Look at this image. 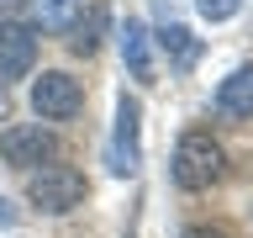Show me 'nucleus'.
Masks as SVG:
<instances>
[{
	"label": "nucleus",
	"mask_w": 253,
	"mask_h": 238,
	"mask_svg": "<svg viewBox=\"0 0 253 238\" xmlns=\"http://www.w3.org/2000/svg\"><path fill=\"white\" fill-rule=\"evenodd\" d=\"M158 48L169 53L174 69H190V63L201 59V43H195V37H190V27H179V21H164V27H158Z\"/></svg>",
	"instance_id": "11"
},
{
	"label": "nucleus",
	"mask_w": 253,
	"mask_h": 238,
	"mask_svg": "<svg viewBox=\"0 0 253 238\" xmlns=\"http://www.w3.org/2000/svg\"><path fill=\"white\" fill-rule=\"evenodd\" d=\"M185 238H227V233H221V228H206V222H201V228H185Z\"/></svg>",
	"instance_id": "13"
},
{
	"label": "nucleus",
	"mask_w": 253,
	"mask_h": 238,
	"mask_svg": "<svg viewBox=\"0 0 253 238\" xmlns=\"http://www.w3.org/2000/svg\"><path fill=\"white\" fill-rule=\"evenodd\" d=\"M216 111L221 117H253V63H237L216 85Z\"/></svg>",
	"instance_id": "8"
},
{
	"label": "nucleus",
	"mask_w": 253,
	"mask_h": 238,
	"mask_svg": "<svg viewBox=\"0 0 253 238\" xmlns=\"http://www.w3.org/2000/svg\"><path fill=\"white\" fill-rule=\"evenodd\" d=\"M106 27H111L106 5H100V0H90V5H84V16H79V21H74V32H69V48H74V53H84V59H90L95 48H100V37H106Z\"/></svg>",
	"instance_id": "10"
},
{
	"label": "nucleus",
	"mask_w": 253,
	"mask_h": 238,
	"mask_svg": "<svg viewBox=\"0 0 253 238\" xmlns=\"http://www.w3.org/2000/svg\"><path fill=\"white\" fill-rule=\"evenodd\" d=\"M53 154H58V143H53V132H47L42 122H16L0 132V159L11 164V170H42V164H53Z\"/></svg>",
	"instance_id": "4"
},
{
	"label": "nucleus",
	"mask_w": 253,
	"mask_h": 238,
	"mask_svg": "<svg viewBox=\"0 0 253 238\" xmlns=\"http://www.w3.org/2000/svg\"><path fill=\"white\" fill-rule=\"evenodd\" d=\"M11 5H16V0H0V16H5V11H11Z\"/></svg>",
	"instance_id": "14"
},
{
	"label": "nucleus",
	"mask_w": 253,
	"mask_h": 238,
	"mask_svg": "<svg viewBox=\"0 0 253 238\" xmlns=\"http://www.w3.org/2000/svg\"><path fill=\"white\" fill-rule=\"evenodd\" d=\"M84 196H90V180L74 164H42V170L27 175V201L42 206V212H74Z\"/></svg>",
	"instance_id": "2"
},
{
	"label": "nucleus",
	"mask_w": 253,
	"mask_h": 238,
	"mask_svg": "<svg viewBox=\"0 0 253 238\" xmlns=\"http://www.w3.org/2000/svg\"><path fill=\"white\" fill-rule=\"evenodd\" d=\"M32 63H37V32L27 21H0V85L27 79Z\"/></svg>",
	"instance_id": "6"
},
{
	"label": "nucleus",
	"mask_w": 253,
	"mask_h": 238,
	"mask_svg": "<svg viewBox=\"0 0 253 238\" xmlns=\"http://www.w3.org/2000/svg\"><path fill=\"white\" fill-rule=\"evenodd\" d=\"M227 170V154H221V143L211 132H185V138L174 143V159H169V175L179 190H211Z\"/></svg>",
	"instance_id": "1"
},
{
	"label": "nucleus",
	"mask_w": 253,
	"mask_h": 238,
	"mask_svg": "<svg viewBox=\"0 0 253 238\" xmlns=\"http://www.w3.org/2000/svg\"><path fill=\"white\" fill-rule=\"evenodd\" d=\"M148 43H153L148 27L126 16V27H122V63L132 69V79H153V48Z\"/></svg>",
	"instance_id": "9"
},
{
	"label": "nucleus",
	"mask_w": 253,
	"mask_h": 238,
	"mask_svg": "<svg viewBox=\"0 0 253 238\" xmlns=\"http://www.w3.org/2000/svg\"><path fill=\"white\" fill-rule=\"evenodd\" d=\"M106 164H111V175H137V164H142V101L126 90L116 101V127H111Z\"/></svg>",
	"instance_id": "3"
},
{
	"label": "nucleus",
	"mask_w": 253,
	"mask_h": 238,
	"mask_svg": "<svg viewBox=\"0 0 253 238\" xmlns=\"http://www.w3.org/2000/svg\"><path fill=\"white\" fill-rule=\"evenodd\" d=\"M79 106H84V90H79V79H74V74L47 69V74L32 79V111H37L42 122H74Z\"/></svg>",
	"instance_id": "5"
},
{
	"label": "nucleus",
	"mask_w": 253,
	"mask_h": 238,
	"mask_svg": "<svg viewBox=\"0 0 253 238\" xmlns=\"http://www.w3.org/2000/svg\"><path fill=\"white\" fill-rule=\"evenodd\" d=\"M16 5L27 11L32 32H58V37H69L74 21L84 16V0H16Z\"/></svg>",
	"instance_id": "7"
},
{
	"label": "nucleus",
	"mask_w": 253,
	"mask_h": 238,
	"mask_svg": "<svg viewBox=\"0 0 253 238\" xmlns=\"http://www.w3.org/2000/svg\"><path fill=\"white\" fill-rule=\"evenodd\" d=\"M195 11H201L206 21H232V16L243 11V0H195Z\"/></svg>",
	"instance_id": "12"
}]
</instances>
